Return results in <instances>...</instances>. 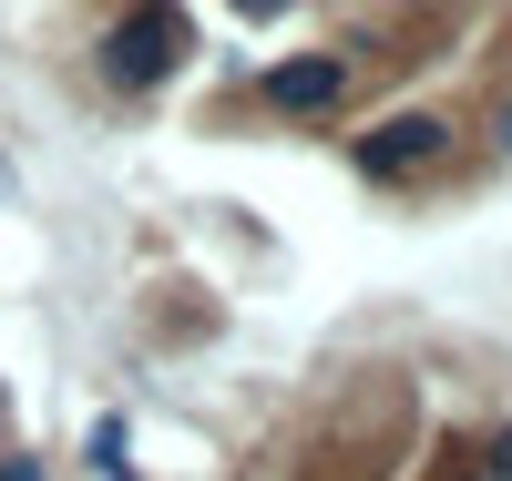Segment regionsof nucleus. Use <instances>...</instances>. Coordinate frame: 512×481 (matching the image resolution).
I'll use <instances>...</instances> for the list:
<instances>
[{
  "label": "nucleus",
  "instance_id": "obj_1",
  "mask_svg": "<svg viewBox=\"0 0 512 481\" xmlns=\"http://www.w3.org/2000/svg\"><path fill=\"white\" fill-rule=\"evenodd\" d=\"M175 62H185V11L175 0H134L103 41V82H123V93H154Z\"/></svg>",
  "mask_w": 512,
  "mask_h": 481
},
{
  "label": "nucleus",
  "instance_id": "obj_2",
  "mask_svg": "<svg viewBox=\"0 0 512 481\" xmlns=\"http://www.w3.org/2000/svg\"><path fill=\"white\" fill-rule=\"evenodd\" d=\"M431 154H451V123L441 113H390V123L359 134V174H369V185H410Z\"/></svg>",
  "mask_w": 512,
  "mask_h": 481
},
{
  "label": "nucleus",
  "instance_id": "obj_3",
  "mask_svg": "<svg viewBox=\"0 0 512 481\" xmlns=\"http://www.w3.org/2000/svg\"><path fill=\"white\" fill-rule=\"evenodd\" d=\"M338 93H349V62H338V52H297V62L267 72V103L277 113H328Z\"/></svg>",
  "mask_w": 512,
  "mask_h": 481
},
{
  "label": "nucleus",
  "instance_id": "obj_4",
  "mask_svg": "<svg viewBox=\"0 0 512 481\" xmlns=\"http://www.w3.org/2000/svg\"><path fill=\"white\" fill-rule=\"evenodd\" d=\"M482 471H492V481H512V430H492V441H482Z\"/></svg>",
  "mask_w": 512,
  "mask_h": 481
},
{
  "label": "nucleus",
  "instance_id": "obj_5",
  "mask_svg": "<svg viewBox=\"0 0 512 481\" xmlns=\"http://www.w3.org/2000/svg\"><path fill=\"white\" fill-rule=\"evenodd\" d=\"M0 481H41V461H0Z\"/></svg>",
  "mask_w": 512,
  "mask_h": 481
},
{
  "label": "nucleus",
  "instance_id": "obj_6",
  "mask_svg": "<svg viewBox=\"0 0 512 481\" xmlns=\"http://www.w3.org/2000/svg\"><path fill=\"white\" fill-rule=\"evenodd\" d=\"M492 144H512V103H502V113H492Z\"/></svg>",
  "mask_w": 512,
  "mask_h": 481
},
{
  "label": "nucleus",
  "instance_id": "obj_7",
  "mask_svg": "<svg viewBox=\"0 0 512 481\" xmlns=\"http://www.w3.org/2000/svg\"><path fill=\"white\" fill-rule=\"evenodd\" d=\"M246 11H287V0H246Z\"/></svg>",
  "mask_w": 512,
  "mask_h": 481
}]
</instances>
